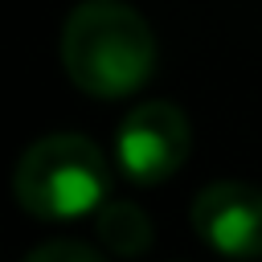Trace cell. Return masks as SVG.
Here are the masks:
<instances>
[{"instance_id":"6da1fadb","label":"cell","mask_w":262,"mask_h":262,"mask_svg":"<svg viewBox=\"0 0 262 262\" xmlns=\"http://www.w3.org/2000/svg\"><path fill=\"white\" fill-rule=\"evenodd\" d=\"M61 70L90 98L135 94L156 70L151 25L123 0H82L61 25Z\"/></svg>"},{"instance_id":"7a4b0ae2","label":"cell","mask_w":262,"mask_h":262,"mask_svg":"<svg viewBox=\"0 0 262 262\" xmlns=\"http://www.w3.org/2000/svg\"><path fill=\"white\" fill-rule=\"evenodd\" d=\"M12 192L25 213L41 221H70L106 205L111 172L98 143L74 131H53L25 147L12 172Z\"/></svg>"},{"instance_id":"3957f363","label":"cell","mask_w":262,"mask_h":262,"mask_svg":"<svg viewBox=\"0 0 262 262\" xmlns=\"http://www.w3.org/2000/svg\"><path fill=\"white\" fill-rule=\"evenodd\" d=\"M192 151V127L176 102L151 98L139 102L115 135V160L119 172L135 184H164L168 176L180 172V164Z\"/></svg>"},{"instance_id":"277c9868","label":"cell","mask_w":262,"mask_h":262,"mask_svg":"<svg viewBox=\"0 0 262 262\" xmlns=\"http://www.w3.org/2000/svg\"><path fill=\"white\" fill-rule=\"evenodd\" d=\"M188 221L196 237L233 262L262 258V188L246 180H213L196 192Z\"/></svg>"},{"instance_id":"5b68a950","label":"cell","mask_w":262,"mask_h":262,"mask_svg":"<svg viewBox=\"0 0 262 262\" xmlns=\"http://www.w3.org/2000/svg\"><path fill=\"white\" fill-rule=\"evenodd\" d=\"M94 233L115 258H139L151 246V221L131 201H106L94 213Z\"/></svg>"},{"instance_id":"8992f818","label":"cell","mask_w":262,"mask_h":262,"mask_svg":"<svg viewBox=\"0 0 262 262\" xmlns=\"http://www.w3.org/2000/svg\"><path fill=\"white\" fill-rule=\"evenodd\" d=\"M25 262H102V254L86 242H74V237H57V242H45L37 250L25 254Z\"/></svg>"}]
</instances>
